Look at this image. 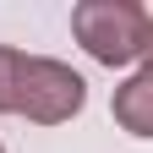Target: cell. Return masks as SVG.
<instances>
[{
	"label": "cell",
	"instance_id": "cell-2",
	"mask_svg": "<svg viewBox=\"0 0 153 153\" xmlns=\"http://www.w3.org/2000/svg\"><path fill=\"white\" fill-rule=\"evenodd\" d=\"M88 99V82L71 66L49 60V55H22L16 49V71H11V115H27L38 126H60L71 120Z\"/></svg>",
	"mask_w": 153,
	"mask_h": 153
},
{
	"label": "cell",
	"instance_id": "cell-4",
	"mask_svg": "<svg viewBox=\"0 0 153 153\" xmlns=\"http://www.w3.org/2000/svg\"><path fill=\"white\" fill-rule=\"evenodd\" d=\"M11 71H16V49L0 44V109L11 115Z\"/></svg>",
	"mask_w": 153,
	"mask_h": 153
},
{
	"label": "cell",
	"instance_id": "cell-1",
	"mask_svg": "<svg viewBox=\"0 0 153 153\" xmlns=\"http://www.w3.org/2000/svg\"><path fill=\"white\" fill-rule=\"evenodd\" d=\"M71 33L99 66H131L148 49L153 16L142 6H131V0H82L71 11Z\"/></svg>",
	"mask_w": 153,
	"mask_h": 153
},
{
	"label": "cell",
	"instance_id": "cell-3",
	"mask_svg": "<svg viewBox=\"0 0 153 153\" xmlns=\"http://www.w3.org/2000/svg\"><path fill=\"white\" fill-rule=\"evenodd\" d=\"M109 109H115V120H120L131 137H153V76L120 82L115 99H109Z\"/></svg>",
	"mask_w": 153,
	"mask_h": 153
},
{
	"label": "cell",
	"instance_id": "cell-6",
	"mask_svg": "<svg viewBox=\"0 0 153 153\" xmlns=\"http://www.w3.org/2000/svg\"><path fill=\"white\" fill-rule=\"evenodd\" d=\"M0 153H6V148H0Z\"/></svg>",
	"mask_w": 153,
	"mask_h": 153
},
{
	"label": "cell",
	"instance_id": "cell-5",
	"mask_svg": "<svg viewBox=\"0 0 153 153\" xmlns=\"http://www.w3.org/2000/svg\"><path fill=\"white\" fill-rule=\"evenodd\" d=\"M142 60H148V71H142V76H153V33H148V49H142Z\"/></svg>",
	"mask_w": 153,
	"mask_h": 153
}]
</instances>
